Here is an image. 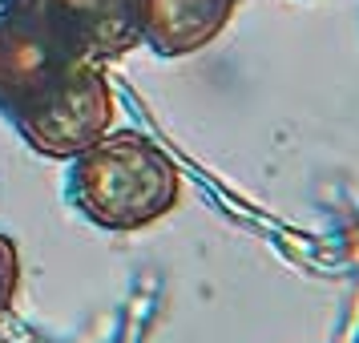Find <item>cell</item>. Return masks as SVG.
Listing matches in <instances>:
<instances>
[{"instance_id": "1", "label": "cell", "mask_w": 359, "mask_h": 343, "mask_svg": "<svg viewBox=\"0 0 359 343\" xmlns=\"http://www.w3.org/2000/svg\"><path fill=\"white\" fill-rule=\"evenodd\" d=\"M182 174L174 158L146 133H101L69 158L65 198L85 222L101 230H142L178 206Z\"/></svg>"}, {"instance_id": "2", "label": "cell", "mask_w": 359, "mask_h": 343, "mask_svg": "<svg viewBox=\"0 0 359 343\" xmlns=\"http://www.w3.org/2000/svg\"><path fill=\"white\" fill-rule=\"evenodd\" d=\"M109 121H114V93L101 73V61L89 57L73 61L49 93H41L29 109L13 117L17 133L33 146V154L53 162L77 158L101 133H109Z\"/></svg>"}, {"instance_id": "3", "label": "cell", "mask_w": 359, "mask_h": 343, "mask_svg": "<svg viewBox=\"0 0 359 343\" xmlns=\"http://www.w3.org/2000/svg\"><path fill=\"white\" fill-rule=\"evenodd\" d=\"M73 61H81V53L65 36L33 13L8 4L0 13V114L13 121L41 93H49Z\"/></svg>"}, {"instance_id": "4", "label": "cell", "mask_w": 359, "mask_h": 343, "mask_svg": "<svg viewBox=\"0 0 359 343\" xmlns=\"http://www.w3.org/2000/svg\"><path fill=\"white\" fill-rule=\"evenodd\" d=\"M53 33H61L89 61H114L142 45L137 0H8Z\"/></svg>"}, {"instance_id": "5", "label": "cell", "mask_w": 359, "mask_h": 343, "mask_svg": "<svg viewBox=\"0 0 359 343\" xmlns=\"http://www.w3.org/2000/svg\"><path fill=\"white\" fill-rule=\"evenodd\" d=\"M238 0H137L142 41L158 57H190L222 33Z\"/></svg>"}, {"instance_id": "6", "label": "cell", "mask_w": 359, "mask_h": 343, "mask_svg": "<svg viewBox=\"0 0 359 343\" xmlns=\"http://www.w3.org/2000/svg\"><path fill=\"white\" fill-rule=\"evenodd\" d=\"M20 287V250L8 234H0V319L8 315Z\"/></svg>"}]
</instances>
